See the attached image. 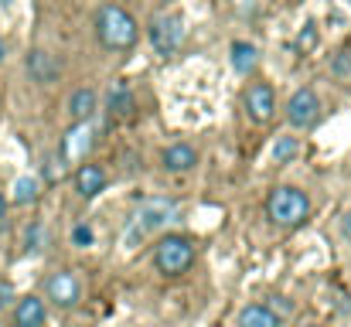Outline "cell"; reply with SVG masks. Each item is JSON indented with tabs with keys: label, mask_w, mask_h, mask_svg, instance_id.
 Here are the masks:
<instances>
[{
	"label": "cell",
	"mask_w": 351,
	"mask_h": 327,
	"mask_svg": "<svg viewBox=\"0 0 351 327\" xmlns=\"http://www.w3.org/2000/svg\"><path fill=\"white\" fill-rule=\"evenodd\" d=\"M341 235H345V239L351 242V212H348L345 218H341Z\"/></svg>",
	"instance_id": "26"
},
{
	"label": "cell",
	"mask_w": 351,
	"mask_h": 327,
	"mask_svg": "<svg viewBox=\"0 0 351 327\" xmlns=\"http://www.w3.org/2000/svg\"><path fill=\"white\" fill-rule=\"evenodd\" d=\"M7 58V45H3V38H0V62Z\"/></svg>",
	"instance_id": "28"
},
{
	"label": "cell",
	"mask_w": 351,
	"mask_h": 327,
	"mask_svg": "<svg viewBox=\"0 0 351 327\" xmlns=\"http://www.w3.org/2000/svg\"><path fill=\"white\" fill-rule=\"evenodd\" d=\"M314 41H317V27H314V24H307V27L300 31V41H297V45L307 51V48H314Z\"/></svg>",
	"instance_id": "24"
},
{
	"label": "cell",
	"mask_w": 351,
	"mask_h": 327,
	"mask_svg": "<svg viewBox=\"0 0 351 327\" xmlns=\"http://www.w3.org/2000/svg\"><path fill=\"white\" fill-rule=\"evenodd\" d=\"M317 116H321V99H317V93H311V89H297V93L290 96V103H287V123H290L293 130H307V126H314Z\"/></svg>",
	"instance_id": "7"
},
{
	"label": "cell",
	"mask_w": 351,
	"mask_h": 327,
	"mask_svg": "<svg viewBox=\"0 0 351 327\" xmlns=\"http://www.w3.org/2000/svg\"><path fill=\"white\" fill-rule=\"evenodd\" d=\"M45 297H48L55 307L72 311V307H79V300H82V280H79L72 269H55V273L45 280Z\"/></svg>",
	"instance_id": "6"
},
{
	"label": "cell",
	"mask_w": 351,
	"mask_h": 327,
	"mask_svg": "<svg viewBox=\"0 0 351 327\" xmlns=\"http://www.w3.org/2000/svg\"><path fill=\"white\" fill-rule=\"evenodd\" d=\"M69 116H72V123L93 119V116H96V93H93V89H75V93L69 96Z\"/></svg>",
	"instance_id": "15"
},
{
	"label": "cell",
	"mask_w": 351,
	"mask_h": 327,
	"mask_svg": "<svg viewBox=\"0 0 351 327\" xmlns=\"http://www.w3.org/2000/svg\"><path fill=\"white\" fill-rule=\"evenodd\" d=\"M266 215L280 228H300L311 218V198L293 184H280V188H273V195L266 202Z\"/></svg>",
	"instance_id": "3"
},
{
	"label": "cell",
	"mask_w": 351,
	"mask_h": 327,
	"mask_svg": "<svg viewBox=\"0 0 351 327\" xmlns=\"http://www.w3.org/2000/svg\"><path fill=\"white\" fill-rule=\"evenodd\" d=\"M300 327H317V324H300Z\"/></svg>",
	"instance_id": "29"
},
{
	"label": "cell",
	"mask_w": 351,
	"mask_h": 327,
	"mask_svg": "<svg viewBox=\"0 0 351 327\" xmlns=\"http://www.w3.org/2000/svg\"><path fill=\"white\" fill-rule=\"evenodd\" d=\"M45 317H48L45 300L34 297V293L21 297L17 307H14V327H45Z\"/></svg>",
	"instance_id": "12"
},
{
	"label": "cell",
	"mask_w": 351,
	"mask_h": 327,
	"mask_svg": "<svg viewBox=\"0 0 351 327\" xmlns=\"http://www.w3.org/2000/svg\"><path fill=\"white\" fill-rule=\"evenodd\" d=\"M154 266L164 276H181L195 266V242L188 235H164L154 245Z\"/></svg>",
	"instance_id": "4"
},
{
	"label": "cell",
	"mask_w": 351,
	"mask_h": 327,
	"mask_svg": "<svg viewBox=\"0 0 351 327\" xmlns=\"http://www.w3.org/2000/svg\"><path fill=\"white\" fill-rule=\"evenodd\" d=\"M331 72H335V79H351V51H338L335 55V62H331Z\"/></svg>",
	"instance_id": "22"
},
{
	"label": "cell",
	"mask_w": 351,
	"mask_h": 327,
	"mask_svg": "<svg viewBox=\"0 0 351 327\" xmlns=\"http://www.w3.org/2000/svg\"><path fill=\"white\" fill-rule=\"evenodd\" d=\"M239 327H280V317L266 304H249L239 314Z\"/></svg>",
	"instance_id": "16"
},
{
	"label": "cell",
	"mask_w": 351,
	"mask_h": 327,
	"mask_svg": "<svg viewBox=\"0 0 351 327\" xmlns=\"http://www.w3.org/2000/svg\"><path fill=\"white\" fill-rule=\"evenodd\" d=\"M160 164H164L171 174H188V171L198 167V150H195L191 143H171V147L164 150Z\"/></svg>",
	"instance_id": "11"
},
{
	"label": "cell",
	"mask_w": 351,
	"mask_h": 327,
	"mask_svg": "<svg viewBox=\"0 0 351 327\" xmlns=\"http://www.w3.org/2000/svg\"><path fill=\"white\" fill-rule=\"evenodd\" d=\"M45 245H48V228L45 225H31L27 228V249L31 252H41Z\"/></svg>",
	"instance_id": "21"
},
{
	"label": "cell",
	"mask_w": 351,
	"mask_h": 327,
	"mask_svg": "<svg viewBox=\"0 0 351 327\" xmlns=\"http://www.w3.org/2000/svg\"><path fill=\"white\" fill-rule=\"evenodd\" d=\"M93 136H96V126H93V119H86V123H75L69 133H65V143H62V157L72 164V160H79L89 147H93Z\"/></svg>",
	"instance_id": "10"
},
{
	"label": "cell",
	"mask_w": 351,
	"mask_h": 327,
	"mask_svg": "<svg viewBox=\"0 0 351 327\" xmlns=\"http://www.w3.org/2000/svg\"><path fill=\"white\" fill-rule=\"evenodd\" d=\"M229 62H232L235 75H249V72L256 69V62H259V51H256V45H249V41H232Z\"/></svg>",
	"instance_id": "14"
},
{
	"label": "cell",
	"mask_w": 351,
	"mask_h": 327,
	"mask_svg": "<svg viewBox=\"0 0 351 327\" xmlns=\"http://www.w3.org/2000/svg\"><path fill=\"white\" fill-rule=\"evenodd\" d=\"M41 198V181L38 178H17L14 181V205H34Z\"/></svg>",
	"instance_id": "18"
},
{
	"label": "cell",
	"mask_w": 351,
	"mask_h": 327,
	"mask_svg": "<svg viewBox=\"0 0 351 327\" xmlns=\"http://www.w3.org/2000/svg\"><path fill=\"white\" fill-rule=\"evenodd\" d=\"M242 106H245L252 123H269L273 112H276V93H273V86H269V82H252V86L245 89Z\"/></svg>",
	"instance_id": "8"
},
{
	"label": "cell",
	"mask_w": 351,
	"mask_h": 327,
	"mask_svg": "<svg viewBox=\"0 0 351 327\" xmlns=\"http://www.w3.org/2000/svg\"><path fill=\"white\" fill-rule=\"evenodd\" d=\"M10 304H14V287H10L7 280H0V311L10 307Z\"/></svg>",
	"instance_id": "25"
},
{
	"label": "cell",
	"mask_w": 351,
	"mask_h": 327,
	"mask_svg": "<svg viewBox=\"0 0 351 327\" xmlns=\"http://www.w3.org/2000/svg\"><path fill=\"white\" fill-rule=\"evenodd\" d=\"M96 38L103 48L110 51H130L140 38V27L133 21V14H126L117 3H103L96 14Z\"/></svg>",
	"instance_id": "1"
},
{
	"label": "cell",
	"mask_w": 351,
	"mask_h": 327,
	"mask_svg": "<svg viewBox=\"0 0 351 327\" xmlns=\"http://www.w3.org/2000/svg\"><path fill=\"white\" fill-rule=\"evenodd\" d=\"M147 38H150V45H154V51L160 58H171L181 48V41H184V21L178 14H160V17L150 21Z\"/></svg>",
	"instance_id": "5"
},
{
	"label": "cell",
	"mask_w": 351,
	"mask_h": 327,
	"mask_svg": "<svg viewBox=\"0 0 351 327\" xmlns=\"http://www.w3.org/2000/svg\"><path fill=\"white\" fill-rule=\"evenodd\" d=\"M106 106L113 116H130L133 106H136V99H133V89L126 86V82H113L110 86V96H106Z\"/></svg>",
	"instance_id": "17"
},
{
	"label": "cell",
	"mask_w": 351,
	"mask_h": 327,
	"mask_svg": "<svg viewBox=\"0 0 351 327\" xmlns=\"http://www.w3.org/2000/svg\"><path fill=\"white\" fill-rule=\"evenodd\" d=\"M174 215H178V205L171 198H150V202H143L130 215L126 228H123V245H140L143 239H150L154 232H160L164 225H171Z\"/></svg>",
	"instance_id": "2"
},
{
	"label": "cell",
	"mask_w": 351,
	"mask_h": 327,
	"mask_svg": "<svg viewBox=\"0 0 351 327\" xmlns=\"http://www.w3.org/2000/svg\"><path fill=\"white\" fill-rule=\"evenodd\" d=\"M103 188H106V171H103L99 164H82V167L75 171V191H79L82 198H96Z\"/></svg>",
	"instance_id": "13"
},
{
	"label": "cell",
	"mask_w": 351,
	"mask_h": 327,
	"mask_svg": "<svg viewBox=\"0 0 351 327\" xmlns=\"http://www.w3.org/2000/svg\"><path fill=\"white\" fill-rule=\"evenodd\" d=\"M263 304H266V307H269V311H273V314H276L280 321L293 314V300H287V297H280V293H273V297H266Z\"/></svg>",
	"instance_id": "20"
},
{
	"label": "cell",
	"mask_w": 351,
	"mask_h": 327,
	"mask_svg": "<svg viewBox=\"0 0 351 327\" xmlns=\"http://www.w3.org/2000/svg\"><path fill=\"white\" fill-rule=\"evenodd\" d=\"M27 75H31L34 82H41V86H51V82H58L62 65H58V58H55L51 51L34 48V51H27Z\"/></svg>",
	"instance_id": "9"
},
{
	"label": "cell",
	"mask_w": 351,
	"mask_h": 327,
	"mask_svg": "<svg viewBox=\"0 0 351 327\" xmlns=\"http://www.w3.org/2000/svg\"><path fill=\"white\" fill-rule=\"evenodd\" d=\"M72 245H82V249L93 245V228H89L86 221H79V225L72 228Z\"/></svg>",
	"instance_id": "23"
},
{
	"label": "cell",
	"mask_w": 351,
	"mask_h": 327,
	"mask_svg": "<svg viewBox=\"0 0 351 327\" xmlns=\"http://www.w3.org/2000/svg\"><path fill=\"white\" fill-rule=\"evenodd\" d=\"M7 215V198H3V195H0V218Z\"/></svg>",
	"instance_id": "27"
},
{
	"label": "cell",
	"mask_w": 351,
	"mask_h": 327,
	"mask_svg": "<svg viewBox=\"0 0 351 327\" xmlns=\"http://www.w3.org/2000/svg\"><path fill=\"white\" fill-rule=\"evenodd\" d=\"M297 154H300V140L297 136H280L273 143V160L276 164H290V160H297Z\"/></svg>",
	"instance_id": "19"
}]
</instances>
